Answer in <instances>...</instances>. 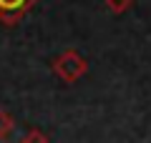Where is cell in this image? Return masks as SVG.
<instances>
[{"mask_svg": "<svg viewBox=\"0 0 151 143\" xmlns=\"http://www.w3.org/2000/svg\"><path fill=\"white\" fill-rule=\"evenodd\" d=\"M106 5L111 13H116V15H121V13H126L131 5H134V0H106Z\"/></svg>", "mask_w": 151, "mask_h": 143, "instance_id": "2", "label": "cell"}, {"mask_svg": "<svg viewBox=\"0 0 151 143\" xmlns=\"http://www.w3.org/2000/svg\"><path fill=\"white\" fill-rule=\"evenodd\" d=\"M25 0H0V10H20Z\"/></svg>", "mask_w": 151, "mask_h": 143, "instance_id": "3", "label": "cell"}, {"mask_svg": "<svg viewBox=\"0 0 151 143\" xmlns=\"http://www.w3.org/2000/svg\"><path fill=\"white\" fill-rule=\"evenodd\" d=\"M55 70H58V75L63 80L73 83V80H78L83 73H86V60H83L78 53H65V55H60V58H58Z\"/></svg>", "mask_w": 151, "mask_h": 143, "instance_id": "1", "label": "cell"}, {"mask_svg": "<svg viewBox=\"0 0 151 143\" xmlns=\"http://www.w3.org/2000/svg\"><path fill=\"white\" fill-rule=\"evenodd\" d=\"M8 128H10V121H8L5 116H0V136H3V133H5Z\"/></svg>", "mask_w": 151, "mask_h": 143, "instance_id": "4", "label": "cell"}]
</instances>
